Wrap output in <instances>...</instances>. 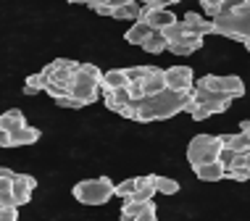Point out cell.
<instances>
[{
    "label": "cell",
    "instance_id": "6da1fadb",
    "mask_svg": "<svg viewBox=\"0 0 250 221\" xmlns=\"http://www.w3.org/2000/svg\"><path fill=\"white\" fill-rule=\"evenodd\" d=\"M192 103V90L187 92H174V90H164L161 95H153V98H143L137 103H129L121 116L124 119H132V121H164V119H171L177 113L187 111V105Z\"/></svg>",
    "mask_w": 250,
    "mask_h": 221
},
{
    "label": "cell",
    "instance_id": "7a4b0ae2",
    "mask_svg": "<svg viewBox=\"0 0 250 221\" xmlns=\"http://www.w3.org/2000/svg\"><path fill=\"white\" fill-rule=\"evenodd\" d=\"M224 142H221V135H195L187 145V161H190L192 169L206 163H216L219 161V153Z\"/></svg>",
    "mask_w": 250,
    "mask_h": 221
},
{
    "label": "cell",
    "instance_id": "3957f363",
    "mask_svg": "<svg viewBox=\"0 0 250 221\" xmlns=\"http://www.w3.org/2000/svg\"><path fill=\"white\" fill-rule=\"evenodd\" d=\"M113 184L108 177H98V179H84V182L74 184V198L84 205H105L113 198Z\"/></svg>",
    "mask_w": 250,
    "mask_h": 221
},
{
    "label": "cell",
    "instance_id": "277c9868",
    "mask_svg": "<svg viewBox=\"0 0 250 221\" xmlns=\"http://www.w3.org/2000/svg\"><path fill=\"white\" fill-rule=\"evenodd\" d=\"M213 32L211 35H221V37H232L240 40V42H248L250 40V16H219L213 19Z\"/></svg>",
    "mask_w": 250,
    "mask_h": 221
},
{
    "label": "cell",
    "instance_id": "5b68a950",
    "mask_svg": "<svg viewBox=\"0 0 250 221\" xmlns=\"http://www.w3.org/2000/svg\"><path fill=\"white\" fill-rule=\"evenodd\" d=\"M69 95L74 100H79L82 105H90V103H95V100L100 98V82L77 69V74H74V79L69 84Z\"/></svg>",
    "mask_w": 250,
    "mask_h": 221
},
{
    "label": "cell",
    "instance_id": "8992f818",
    "mask_svg": "<svg viewBox=\"0 0 250 221\" xmlns=\"http://www.w3.org/2000/svg\"><path fill=\"white\" fill-rule=\"evenodd\" d=\"M164 79H166V90L174 92H187L195 87V77L190 66H171V69H164Z\"/></svg>",
    "mask_w": 250,
    "mask_h": 221
},
{
    "label": "cell",
    "instance_id": "52a82bcc",
    "mask_svg": "<svg viewBox=\"0 0 250 221\" xmlns=\"http://www.w3.org/2000/svg\"><path fill=\"white\" fill-rule=\"evenodd\" d=\"M37 187L35 177H29V174H16L11 182V198H13V205L16 208H21L32 200V190Z\"/></svg>",
    "mask_w": 250,
    "mask_h": 221
},
{
    "label": "cell",
    "instance_id": "ba28073f",
    "mask_svg": "<svg viewBox=\"0 0 250 221\" xmlns=\"http://www.w3.org/2000/svg\"><path fill=\"white\" fill-rule=\"evenodd\" d=\"M140 21H145L153 32H164L166 26H171L174 21H177V16H174L168 8L150 11V8H145V5H143V11H140Z\"/></svg>",
    "mask_w": 250,
    "mask_h": 221
},
{
    "label": "cell",
    "instance_id": "9c48e42d",
    "mask_svg": "<svg viewBox=\"0 0 250 221\" xmlns=\"http://www.w3.org/2000/svg\"><path fill=\"white\" fill-rule=\"evenodd\" d=\"M121 87H129V79H126V69H111V71H103L100 77V92L108 95L113 90H121Z\"/></svg>",
    "mask_w": 250,
    "mask_h": 221
},
{
    "label": "cell",
    "instance_id": "30bf717a",
    "mask_svg": "<svg viewBox=\"0 0 250 221\" xmlns=\"http://www.w3.org/2000/svg\"><path fill=\"white\" fill-rule=\"evenodd\" d=\"M182 21H185L187 32H190V35H195V37H206V35H211V32H213L211 19H203L200 13H195V11H187Z\"/></svg>",
    "mask_w": 250,
    "mask_h": 221
},
{
    "label": "cell",
    "instance_id": "8fae6325",
    "mask_svg": "<svg viewBox=\"0 0 250 221\" xmlns=\"http://www.w3.org/2000/svg\"><path fill=\"white\" fill-rule=\"evenodd\" d=\"M143 90H145V98L161 95V92L166 90L164 69H158V66H153V69H150V74H147V77H145V82H143Z\"/></svg>",
    "mask_w": 250,
    "mask_h": 221
},
{
    "label": "cell",
    "instance_id": "7c38bea8",
    "mask_svg": "<svg viewBox=\"0 0 250 221\" xmlns=\"http://www.w3.org/2000/svg\"><path fill=\"white\" fill-rule=\"evenodd\" d=\"M200 48H203V37H195V35H187L185 40H179V42L166 45V50L174 53V56H190V53L200 50Z\"/></svg>",
    "mask_w": 250,
    "mask_h": 221
},
{
    "label": "cell",
    "instance_id": "4fadbf2b",
    "mask_svg": "<svg viewBox=\"0 0 250 221\" xmlns=\"http://www.w3.org/2000/svg\"><path fill=\"white\" fill-rule=\"evenodd\" d=\"M129 103H132L129 87H121V90H113V92H108V95H105V108H111L116 113H121Z\"/></svg>",
    "mask_w": 250,
    "mask_h": 221
},
{
    "label": "cell",
    "instance_id": "5bb4252c",
    "mask_svg": "<svg viewBox=\"0 0 250 221\" xmlns=\"http://www.w3.org/2000/svg\"><path fill=\"white\" fill-rule=\"evenodd\" d=\"M21 126H26V119H24V113L19 108H11V111H5L3 116H0V129H5L8 135L19 132Z\"/></svg>",
    "mask_w": 250,
    "mask_h": 221
},
{
    "label": "cell",
    "instance_id": "9a60e30c",
    "mask_svg": "<svg viewBox=\"0 0 250 221\" xmlns=\"http://www.w3.org/2000/svg\"><path fill=\"white\" fill-rule=\"evenodd\" d=\"M195 177L203 179V182H219V179L227 177V169L216 161V163H206V166H198V169H192Z\"/></svg>",
    "mask_w": 250,
    "mask_h": 221
},
{
    "label": "cell",
    "instance_id": "2e32d148",
    "mask_svg": "<svg viewBox=\"0 0 250 221\" xmlns=\"http://www.w3.org/2000/svg\"><path fill=\"white\" fill-rule=\"evenodd\" d=\"M40 140V129H35V126H21L19 132H13L11 135V147H24V145H35Z\"/></svg>",
    "mask_w": 250,
    "mask_h": 221
},
{
    "label": "cell",
    "instance_id": "e0dca14e",
    "mask_svg": "<svg viewBox=\"0 0 250 221\" xmlns=\"http://www.w3.org/2000/svg\"><path fill=\"white\" fill-rule=\"evenodd\" d=\"M155 195V187H153V174H147V177H137V190H134V195L129 200H137V203H147V200H153Z\"/></svg>",
    "mask_w": 250,
    "mask_h": 221
},
{
    "label": "cell",
    "instance_id": "ac0fdd59",
    "mask_svg": "<svg viewBox=\"0 0 250 221\" xmlns=\"http://www.w3.org/2000/svg\"><path fill=\"white\" fill-rule=\"evenodd\" d=\"M150 35H153V29H150V26H147L145 21H134V24L129 26V29H126L124 40H126L129 45H143Z\"/></svg>",
    "mask_w": 250,
    "mask_h": 221
},
{
    "label": "cell",
    "instance_id": "d6986e66",
    "mask_svg": "<svg viewBox=\"0 0 250 221\" xmlns=\"http://www.w3.org/2000/svg\"><path fill=\"white\" fill-rule=\"evenodd\" d=\"M140 11H143V5H140V3L121 0L116 8H113V19H129V21H140Z\"/></svg>",
    "mask_w": 250,
    "mask_h": 221
},
{
    "label": "cell",
    "instance_id": "ffe728a7",
    "mask_svg": "<svg viewBox=\"0 0 250 221\" xmlns=\"http://www.w3.org/2000/svg\"><path fill=\"white\" fill-rule=\"evenodd\" d=\"M221 142H224V147H229L232 153H248L250 150V140L242 135V132H237V135H221Z\"/></svg>",
    "mask_w": 250,
    "mask_h": 221
},
{
    "label": "cell",
    "instance_id": "44dd1931",
    "mask_svg": "<svg viewBox=\"0 0 250 221\" xmlns=\"http://www.w3.org/2000/svg\"><path fill=\"white\" fill-rule=\"evenodd\" d=\"M221 92L229 98H242L245 95V82H242L240 77H221Z\"/></svg>",
    "mask_w": 250,
    "mask_h": 221
},
{
    "label": "cell",
    "instance_id": "7402d4cb",
    "mask_svg": "<svg viewBox=\"0 0 250 221\" xmlns=\"http://www.w3.org/2000/svg\"><path fill=\"white\" fill-rule=\"evenodd\" d=\"M161 35H164V40H166V45H174V42H179V40H185L187 35H190V32H187V26H185V21H174L171 26H166L164 32H161Z\"/></svg>",
    "mask_w": 250,
    "mask_h": 221
},
{
    "label": "cell",
    "instance_id": "603a6c76",
    "mask_svg": "<svg viewBox=\"0 0 250 221\" xmlns=\"http://www.w3.org/2000/svg\"><path fill=\"white\" fill-rule=\"evenodd\" d=\"M153 187H155V192H164V195H177V192H179V182H177V179L158 177V174H153Z\"/></svg>",
    "mask_w": 250,
    "mask_h": 221
},
{
    "label": "cell",
    "instance_id": "cb8c5ba5",
    "mask_svg": "<svg viewBox=\"0 0 250 221\" xmlns=\"http://www.w3.org/2000/svg\"><path fill=\"white\" fill-rule=\"evenodd\" d=\"M45 84H48V77H45L42 71H40V74H32V77H26L24 95H37V92H45Z\"/></svg>",
    "mask_w": 250,
    "mask_h": 221
},
{
    "label": "cell",
    "instance_id": "d4e9b609",
    "mask_svg": "<svg viewBox=\"0 0 250 221\" xmlns=\"http://www.w3.org/2000/svg\"><path fill=\"white\" fill-rule=\"evenodd\" d=\"M140 48H143L145 53H153V56H158V53L166 50V40H164V35H161V32H153V35L147 37L145 42L140 45Z\"/></svg>",
    "mask_w": 250,
    "mask_h": 221
},
{
    "label": "cell",
    "instance_id": "484cf974",
    "mask_svg": "<svg viewBox=\"0 0 250 221\" xmlns=\"http://www.w3.org/2000/svg\"><path fill=\"white\" fill-rule=\"evenodd\" d=\"M134 190H137V177H134V179H124V182H119L116 187H113V198L129 200L134 195Z\"/></svg>",
    "mask_w": 250,
    "mask_h": 221
},
{
    "label": "cell",
    "instance_id": "4316f807",
    "mask_svg": "<svg viewBox=\"0 0 250 221\" xmlns=\"http://www.w3.org/2000/svg\"><path fill=\"white\" fill-rule=\"evenodd\" d=\"M153 66H132V69H126V79H129V84L134 82H145V77L150 74Z\"/></svg>",
    "mask_w": 250,
    "mask_h": 221
},
{
    "label": "cell",
    "instance_id": "83f0119b",
    "mask_svg": "<svg viewBox=\"0 0 250 221\" xmlns=\"http://www.w3.org/2000/svg\"><path fill=\"white\" fill-rule=\"evenodd\" d=\"M224 179H234V182H248V179H250V169H248V166H229Z\"/></svg>",
    "mask_w": 250,
    "mask_h": 221
},
{
    "label": "cell",
    "instance_id": "f1b7e54d",
    "mask_svg": "<svg viewBox=\"0 0 250 221\" xmlns=\"http://www.w3.org/2000/svg\"><path fill=\"white\" fill-rule=\"evenodd\" d=\"M150 203V200H147ZM145 208V203H137V200H124V205H121V216H134L137 219L140 213H143Z\"/></svg>",
    "mask_w": 250,
    "mask_h": 221
},
{
    "label": "cell",
    "instance_id": "f546056e",
    "mask_svg": "<svg viewBox=\"0 0 250 221\" xmlns=\"http://www.w3.org/2000/svg\"><path fill=\"white\" fill-rule=\"evenodd\" d=\"M119 3L121 0H111V3H87V5L95 13H100V16H113V8H116Z\"/></svg>",
    "mask_w": 250,
    "mask_h": 221
},
{
    "label": "cell",
    "instance_id": "4dcf8cb0",
    "mask_svg": "<svg viewBox=\"0 0 250 221\" xmlns=\"http://www.w3.org/2000/svg\"><path fill=\"white\" fill-rule=\"evenodd\" d=\"M203 11L211 16V21H213V19H219L221 16V0H203Z\"/></svg>",
    "mask_w": 250,
    "mask_h": 221
},
{
    "label": "cell",
    "instance_id": "1f68e13d",
    "mask_svg": "<svg viewBox=\"0 0 250 221\" xmlns=\"http://www.w3.org/2000/svg\"><path fill=\"white\" fill-rule=\"evenodd\" d=\"M155 219H158V208H155V203L150 200V203H145V208L137 216V221H155Z\"/></svg>",
    "mask_w": 250,
    "mask_h": 221
},
{
    "label": "cell",
    "instance_id": "d6a6232c",
    "mask_svg": "<svg viewBox=\"0 0 250 221\" xmlns=\"http://www.w3.org/2000/svg\"><path fill=\"white\" fill-rule=\"evenodd\" d=\"M16 219H19L16 205H3V208H0V221H16Z\"/></svg>",
    "mask_w": 250,
    "mask_h": 221
},
{
    "label": "cell",
    "instance_id": "836d02e7",
    "mask_svg": "<svg viewBox=\"0 0 250 221\" xmlns=\"http://www.w3.org/2000/svg\"><path fill=\"white\" fill-rule=\"evenodd\" d=\"M234 156H237V153H232L229 147H221V153H219V163L224 166V169H229V166L234 163Z\"/></svg>",
    "mask_w": 250,
    "mask_h": 221
},
{
    "label": "cell",
    "instance_id": "e575fe53",
    "mask_svg": "<svg viewBox=\"0 0 250 221\" xmlns=\"http://www.w3.org/2000/svg\"><path fill=\"white\" fill-rule=\"evenodd\" d=\"M56 103L61 105V108H84V105L79 103V100H74L71 95H63V98H58Z\"/></svg>",
    "mask_w": 250,
    "mask_h": 221
},
{
    "label": "cell",
    "instance_id": "d590c367",
    "mask_svg": "<svg viewBox=\"0 0 250 221\" xmlns=\"http://www.w3.org/2000/svg\"><path fill=\"white\" fill-rule=\"evenodd\" d=\"M0 147H11V135L5 129H0Z\"/></svg>",
    "mask_w": 250,
    "mask_h": 221
},
{
    "label": "cell",
    "instance_id": "8d00e7d4",
    "mask_svg": "<svg viewBox=\"0 0 250 221\" xmlns=\"http://www.w3.org/2000/svg\"><path fill=\"white\" fill-rule=\"evenodd\" d=\"M13 177H16V171L3 169V166H0V182H5V179H13Z\"/></svg>",
    "mask_w": 250,
    "mask_h": 221
},
{
    "label": "cell",
    "instance_id": "74e56055",
    "mask_svg": "<svg viewBox=\"0 0 250 221\" xmlns=\"http://www.w3.org/2000/svg\"><path fill=\"white\" fill-rule=\"evenodd\" d=\"M240 132H242V135H245V137L250 140V121H248V119H245V121L240 124Z\"/></svg>",
    "mask_w": 250,
    "mask_h": 221
},
{
    "label": "cell",
    "instance_id": "f35d334b",
    "mask_svg": "<svg viewBox=\"0 0 250 221\" xmlns=\"http://www.w3.org/2000/svg\"><path fill=\"white\" fill-rule=\"evenodd\" d=\"M245 166H248V169H250V150L245 153Z\"/></svg>",
    "mask_w": 250,
    "mask_h": 221
},
{
    "label": "cell",
    "instance_id": "ab89813d",
    "mask_svg": "<svg viewBox=\"0 0 250 221\" xmlns=\"http://www.w3.org/2000/svg\"><path fill=\"white\" fill-rule=\"evenodd\" d=\"M121 221H137L134 216H121Z\"/></svg>",
    "mask_w": 250,
    "mask_h": 221
},
{
    "label": "cell",
    "instance_id": "60d3db41",
    "mask_svg": "<svg viewBox=\"0 0 250 221\" xmlns=\"http://www.w3.org/2000/svg\"><path fill=\"white\" fill-rule=\"evenodd\" d=\"M245 48H248V50H250V40H248V42H245Z\"/></svg>",
    "mask_w": 250,
    "mask_h": 221
}]
</instances>
